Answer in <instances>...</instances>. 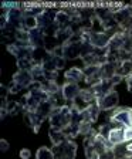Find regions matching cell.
<instances>
[{
  "instance_id": "cell-1",
  "label": "cell",
  "mask_w": 132,
  "mask_h": 159,
  "mask_svg": "<svg viewBox=\"0 0 132 159\" xmlns=\"http://www.w3.org/2000/svg\"><path fill=\"white\" fill-rule=\"evenodd\" d=\"M73 118V109L70 105H64L61 108L53 109V112L50 115V128L57 129V131H63L66 126L71 124Z\"/></svg>"
},
{
  "instance_id": "cell-2",
  "label": "cell",
  "mask_w": 132,
  "mask_h": 159,
  "mask_svg": "<svg viewBox=\"0 0 132 159\" xmlns=\"http://www.w3.org/2000/svg\"><path fill=\"white\" fill-rule=\"evenodd\" d=\"M118 102H119V97L115 89H111V91L107 93L104 97L97 99V104H98V107L101 108V111H109V109L116 108Z\"/></svg>"
},
{
  "instance_id": "cell-3",
  "label": "cell",
  "mask_w": 132,
  "mask_h": 159,
  "mask_svg": "<svg viewBox=\"0 0 132 159\" xmlns=\"http://www.w3.org/2000/svg\"><path fill=\"white\" fill-rule=\"evenodd\" d=\"M13 83L17 84L19 87H21L23 89H26V88L31 87V84L34 83V78L30 71H20L19 70L13 75Z\"/></svg>"
},
{
  "instance_id": "cell-4",
  "label": "cell",
  "mask_w": 132,
  "mask_h": 159,
  "mask_svg": "<svg viewBox=\"0 0 132 159\" xmlns=\"http://www.w3.org/2000/svg\"><path fill=\"white\" fill-rule=\"evenodd\" d=\"M61 93H63L66 101H74L81 93V88L78 87V84L74 83H66L61 85Z\"/></svg>"
},
{
  "instance_id": "cell-5",
  "label": "cell",
  "mask_w": 132,
  "mask_h": 159,
  "mask_svg": "<svg viewBox=\"0 0 132 159\" xmlns=\"http://www.w3.org/2000/svg\"><path fill=\"white\" fill-rule=\"evenodd\" d=\"M23 119H24V124L29 126L34 134H39L40 132V126L43 124V121H40L37 118V115L31 111H24V115H23Z\"/></svg>"
},
{
  "instance_id": "cell-6",
  "label": "cell",
  "mask_w": 132,
  "mask_h": 159,
  "mask_svg": "<svg viewBox=\"0 0 132 159\" xmlns=\"http://www.w3.org/2000/svg\"><path fill=\"white\" fill-rule=\"evenodd\" d=\"M56 16L57 11L54 10H43V13L37 17V21H39V29H47L50 24H53L56 21Z\"/></svg>"
},
{
  "instance_id": "cell-7",
  "label": "cell",
  "mask_w": 132,
  "mask_h": 159,
  "mask_svg": "<svg viewBox=\"0 0 132 159\" xmlns=\"http://www.w3.org/2000/svg\"><path fill=\"white\" fill-rule=\"evenodd\" d=\"M99 111H101V108L98 107V104H97V102L95 104H91V105H89L85 111H83V112H81V119H83L84 122L94 124L97 119H98Z\"/></svg>"
},
{
  "instance_id": "cell-8",
  "label": "cell",
  "mask_w": 132,
  "mask_h": 159,
  "mask_svg": "<svg viewBox=\"0 0 132 159\" xmlns=\"http://www.w3.org/2000/svg\"><path fill=\"white\" fill-rule=\"evenodd\" d=\"M64 78H66V83H74L78 84L80 81H84L85 80V75H84V71L78 67H73L66 71L64 74Z\"/></svg>"
},
{
  "instance_id": "cell-9",
  "label": "cell",
  "mask_w": 132,
  "mask_h": 159,
  "mask_svg": "<svg viewBox=\"0 0 132 159\" xmlns=\"http://www.w3.org/2000/svg\"><path fill=\"white\" fill-rule=\"evenodd\" d=\"M89 43L93 44L95 48H107L108 47V43H109V37L107 36L105 33H93L91 31V40H89Z\"/></svg>"
},
{
  "instance_id": "cell-10",
  "label": "cell",
  "mask_w": 132,
  "mask_h": 159,
  "mask_svg": "<svg viewBox=\"0 0 132 159\" xmlns=\"http://www.w3.org/2000/svg\"><path fill=\"white\" fill-rule=\"evenodd\" d=\"M44 40H46V34H44L43 29H39L30 31V44L34 47V48H39V47H44Z\"/></svg>"
},
{
  "instance_id": "cell-11",
  "label": "cell",
  "mask_w": 132,
  "mask_h": 159,
  "mask_svg": "<svg viewBox=\"0 0 132 159\" xmlns=\"http://www.w3.org/2000/svg\"><path fill=\"white\" fill-rule=\"evenodd\" d=\"M108 141L112 146L125 143V128H112L108 136Z\"/></svg>"
},
{
  "instance_id": "cell-12",
  "label": "cell",
  "mask_w": 132,
  "mask_h": 159,
  "mask_svg": "<svg viewBox=\"0 0 132 159\" xmlns=\"http://www.w3.org/2000/svg\"><path fill=\"white\" fill-rule=\"evenodd\" d=\"M53 105L50 104V101H44V102H41L39 107H37L36 111H33L34 114L37 115V118L40 119V121H44L46 118H50V115H51V112H53Z\"/></svg>"
},
{
  "instance_id": "cell-13",
  "label": "cell",
  "mask_w": 132,
  "mask_h": 159,
  "mask_svg": "<svg viewBox=\"0 0 132 159\" xmlns=\"http://www.w3.org/2000/svg\"><path fill=\"white\" fill-rule=\"evenodd\" d=\"M56 23H57V26H58L60 29L71 27V16L67 13L66 10H60V11H57Z\"/></svg>"
},
{
  "instance_id": "cell-14",
  "label": "cell",
  "mask_w": 132,
  "mask_h": 159,
  "mask_svg": "<svg viewBox=\"0 0 132 159\" xmlns=\"http://www.w3.org/2000/svg\"><path fill=\"white\" fill-rule=\"evenodd\" d=\"M116 70H118V67H116L115 64L109 63V61L104 63L102 66H101V77H102V80L112 78V77L116 74Z\"/></svg>"
},
{
  "instance_id": "cell-15",
  "label": "cell",
  "mask_w": 132,
  "mask_h": 159,
  "mask_svg": "<svg viewBox=\"0 0 132 159\" xmlns=\"http://www.w3.org/2000/svg\"><path fill=\"white\" fill-rule=\"evenodd\" d=\"M48 136H50V141L53 142V145H60V143L67 141V136L64 135L63 131H57V129H53V128H50Z\"/></svg>"
},
{
  "instance_id": "cell-16",
  "label": "cell",
  "mask_w": 132,
  "mask_h": 159,
  "mask_svg": "<svg viewBox=\"0 0 132 159\" xmlns=\"http://www.w3.org/2000/svg\"><path fill=\"white\" fill-rule=\"evenodd\" d=\"M61 44L58 43L56 36H46V40H44V48L48 51L50 54H53Z\"/></svg>"
},
{
  "instance_id": "cell-17",
  "label": "cell",
  "mask_w": 132,
  "mask_h": 159,
  "mask_svg": "<svg viewBox=\"0 0 132 159\" xmlns=\"http://www.w3.org/2000/svg\"><path fill=\"white\" fill-rule=\"evenodd\" d=\"M116 74H119L122 78H126V77L131 75L132 74V61L131 60H125V61H122V63L119 64L118 70H116Z\"/></svg>"
},
{
  "instance_id": "cell-18",
  "label": "cell",
  "mask_w": 132,
  "mask_h": 159,
  "mask_svg": "<svg viewBox=\"0 0 132 159\" xmlns=\"http://www.w3.org/2000/svg\"><path fill=\"white\" fill-rule=\"evenodd\" d=\"M39 27V21H37V17H30V16H24L23 17V23H21V29L26 30V31H33Z\"/></svg>"
},
{
  "instance_id": "cell-19",
  "label": "cell",
  "mask_w": 132,
  "mask_h": 159,
  "mask_svg": "<svg viewBox=\"0 0 132 159\" xmlns=\"http://www.w3.org/2000/svg\"><path fill=\"white\" fill-rule=\"evenodd\" d=\"M63 132H64V135L67 136V139H73L74 141V139L80 135V128H78V125L70 124L68 126H66V128L63 129Z\"/></svg>"
},
{
  "instance_id": "cell-20",
  "label": "cell",
  "mask_w": 132,
  "mask_h": 159,
  "mask_svg": "<svg viewBox=\"0 0 132 159\" xmlns=\"http://www.w3.org/2000/svg\"><path fill=\"white\" fill-rule=\"evenodd\" d=\"M36 159H54L53 149H48V148H46V146L39 148L36 152Z\"/></svg>"
},
{
  "instance_id": "cell-21",
  "label": "cell",
  "mask_w": 132,
  "mask_h": 159,
  "mask_svg": "<svg viewBox=\"0 0 132 159\" xmlns=\"http://www.w3.org/2000/svg\"><path fill=\"white\" fill-rule=\"evenodd\" d=\"M112 151H114V155H115L116 159H122V158H125V156H132V155H129L128 149H126V145H124V143L114 146Z\"/></svg>"
},
{
  "instance_id": "cell-22",
  "label": "cell",
  "mask_w": 132,
  "mask_h": 159,
  "mask_svg": "<svg viewBox=\"0 0 132 159\" xmlns=\"http://www.w3.org/2000/svg\"><path fill=\"white\" fill-rule=\"evenodd\" d=\"M34 63L31 58H20L17 60V68L20 71H30V70L33 68Z\"/></svg>"
},
{
  "instance_id": "cell-23",
  "label": "cell",
  "mask_w": 132,
  "mask_h": 159,
  "mask_svg": "<svg viewBox=\"0 0 132 159\" xmlns=\"http://www.w3.org/2000/svg\"><path fill=\"white\" fill-rule=\"evenodd\" d=\"M84 153L87 159H98V152L95 151L93 143H85L84 145Z\"/></svg>"
},
{
  "instance_id": "cell-24",
  "label": "cell",
  "mask_w": 132,
  "mask_h": 159,
  "mask_svg": "<svg viewBox=\"0 0 132 159\" xmlns=\"http://www.w3.org/2000/svg\"><path fill=\"white\" fill-rule=\"evenodd\" d=\"M78 128H80V135L87 136L88 134H91V131H93V124L81 121V124L78 125Z\"/></svg>"
},
{
  "instance_id": "cell-25",
  "label": "cell",
  "mask_w": 132,
  "mask_h": 159,
  "mask_svg": "<svg viewBox=\"0 0 132 159\" xmlns=\"http://www.w3.org/2000/svg\"><path fill=\"white\" fill-rule=\"evenodd\" d=\"M112 128L114 126L111 125V124H104V125H101L98 128V134L101 136H104V138L105 139H108V136H109V134H111V131H112Z\"/></svg>"
},
{
  "instance_id": "cell-26",
  "label": "cell",
  "mask_w": 132,
  "mask_h": 159,
  "mask_svg": "<svg viewBox=\"0 0 132 159\" xmlns=\"http://www.w3.org/2000/svg\"><path fill=\"white\" fill-rule=\"evenodd\" d=\"M98 159H116V158H115V155H114L112 149H108V151H105V152L99 153Z\"/></svg>"
},
{
  "instance_id": "cell-27",
  "label": "cell",
  "mask_w": 132,
  "mask_h": 159,
  "mask_svg": "<svg viewBox=\"0 0 132 159\" xmlns=\"http://www.w3.org/2000/svg\"><path fill=\"white\" fill-rule=\"evenodd\" d=\"M20 158L21 159H30V156H31V152H30L29 148H23L21 151H20Z\"/></svg>"
},
{
  "instance_id": "cell-28",
  "label": "cell",
  "mask_w": 132,
  "mask_h": 159,
  "mask_svg": "<svg viewBox=\"0 0 132 159\" xmlns=\"http://www.w3.org/2000/svg\"><path fill=\"white\" fill-rule=\"evenodd\" d=\"M125 142H132V128H125Z\"/></svg>"
},
{
  "instance_id": "cell-29",
  "label": "cell",
  "mask_w": 132,
  "mask_h": 159,
  "mask_svg": "<svg viewBox=\"0 0 132 159\" xmlns=\"http://www.w3.org/2000/svg\"><path fill=\"white\" fill-rule=\"evenodd\" d=\"M0 145H2V151H3V152L9 151V142H7V141L2 139V141H0Z\"/></svg>"
},
{
  "instance_id": "cell-30",
  "label": "cell",
  "mask_w": 132,
  "mask_h": 159,
  "mask_svg": "<svg viewBox=\"0 0 132 159\" xmlns=\"http://www.w3.org/2000/svg\"><path fill=\"white\" fill-rule=\"evenodd\" d=\"M126 85H128V91L129 93H132V74L129 77H126Z\"/></svg>"
},
{
  "instance_id": "cell-31",
  "label": "cell",
  "mask_w": 132,
  "mask_h": 159,
  "mask_svg": "<svg viewBox=\"0 0 132 159\" xmlns=\"http://www.w3.org/2000/svg\"><path fill=\"white\" fill-rule=\"evenodd\" d=\"M126 149H128L129 155H132V142H128V143H126Z\"/></svg>"
},
{
  "instance_id": "cell-32",
  "label": "cell",
  "mask_w": 132,
  "mask_h": 159,
  "mask_svg": "<svg viewBox=\"0 0 132 159\" xmlns=\"http://www.w3.org/2000/svg\"><path fill=\"white\" fill-rule=\"evenodd\" d=\"M122 159H132V156H125V158H122Z\"/></svg>"
},
{
  "instance_id": "cell-33",
  "label": "cell",
  "mask_w": 132,
  "mask_h": 159,
  "mask_svg": "<svg viewBox=\"0 0 132 159\" xmlns=\"http://www.w3.org/2000/svg\"><path fill=\"white\" fill-rule=\"evenodd\" d=\"M131 61H132V58H131Z\"/></svg>"
}]
</instances>
